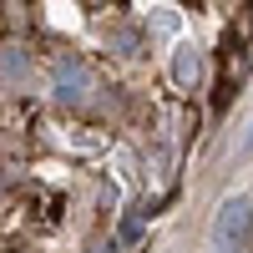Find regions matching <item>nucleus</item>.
<instances>
[{
	"label": "nucleus",
	"instance_id": "1",
	"mask_svg": "<svg viewBox=\"0 0 253 253\" xmlns=\"http://www.w3.org/2000/svg\"><path fill=\"white\" fill-rule=\"evenodd\" d=\"M253 238V208L243 198L218 208V243H248Z\"/></svg>",
	"mask_w": 253,
	"mask_h": 253
},
{
	"label": "nucleus",
	"instance_id": "2",
	"mask_svg": "<svg viewBox=\"0 0 253 253\" xmlns=\"http://www.w3.org/2000/svg\"><path fill=\"white\" fill-rule=\"evenodd\" d=\"M172 76H177L182 86H187V81L198 76V56H193V51H177V61H172Z\"/></svg>",
	"mask_w": 253,
	"mask_h": 253
},
{
	"label": "nucleus",
	"instance_id": "3",
	"mask_svg": "<svg viewBox=\"0 0 253 253\" xmlns=\"http://www.w3.org/2000/svg\"><path fill=\"white\" fill-rule=\"evenodd\" d=\"M142 233V213H132V218H122V238H137Z\"/></svg>",
	"mask_w": 253,
	"mask_h": 253
}]
</instances>
